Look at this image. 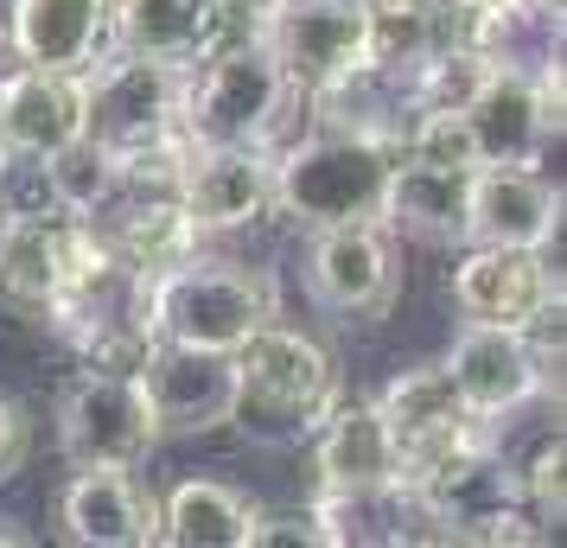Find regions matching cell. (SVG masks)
Here are the masks:
<instances>
[{"instance_id": "6da1fadb", "label": "cell", "mask_w": 567, "mask_h": 548, "mask_svg": "<svg viewBox=\"0 0 567 548\" xmlns=\"http://www.w3.org/2000/svg\"><path fill=\"white\" fill-rule=\"evenodd\" d=\"M293 115H307V96L287 83V71L256 32L224 39L210 58L185 71V147H281Z\"/></svg>"}, {"instance_id": "7a4b0ae2", "label": "cell", "mask_w": 567, "mask_h": 548, "mask_svg": "<svg viewBox=\"0 0 567 548\" xmlns=\"http://www.w3.org/2000/svg\"><path fill=\"white\" fill-rule=\"evenodd\" d=\"M268 319H281V288H275L268 268L192 249L173 268L147 275V339L230 358L236 344Z\"/></svg>"}, {"instance_id": "3957f363", "label": "cell", "mask_w": 567, "mask_h": 548, "mask_svg": "<svg viewBox=\"0 0 567 548\" xmlns=\"http://www.w3.org/2000/svg\"><path fill=\"white\" fill-rule=\"evenodd\" d=\"M395 147L358 128H326L312 122L307 134H287L275 147V210L332 230V224H377L383 217V185Z\"/></svg>"}, {"instance_id": "277c9868", "label": "cell", "mask_w": 567, "mask_h": 548, "mask_svg": "<svg viewBox=\"0 0 567 548\" xmlns=\"http://www.w3.org/2000/svg\"><path fill=\"white\" fill-rule=\"evenodd\" d=\"M395 497H402V542H409V523H427L421 529L427 542H542L536 517L523 510V478L516 466H504L491 434L460 446L446 466H434L414 492Z\"/></svg>"}, {"instance_id": "5b68a950", "label": "cell", "mask_w": 567, "mask_h": 548, "mask_svg": "<svg viewBox=\"0 0 567 548\" xmlns=\"http://www.w3.org/2000/svg\"><path fill=\"white\" fill-rule=\"evenodd\" d=\"M230 364H236V421H256L261 434H312L319 415L344 395L338 358L319 339L281 325V319L256 325L230 351Z\"/></svg>"}, {"instance_id": "8992f818", "label": "cell", "mask_w": 567, "mask_h": 548, "mask_svg": "<svg viewBox=\"0 0 567 548\" xmlns=\"http://www.w3.org/2000/svg\"><path fill=\"white\" fill-rule=\"evenodd\" d=\"M179 103H185V64L109 45L83 71V134L109 147L115 159L154 154L159 141L179 134Z\"/></svg>"}, {"instance_id": "52a82bcc", "label": "cell", "mask_w": 567, "mask_h": 548, "mask_svg": "<svg viewBox=\"0 0 567 548\" xmlns=\"http://www.w3.org/2000/svg\"><path fill=\"white\" fill-rule=\"evenodd\" d=\"M300 96L338 90L370 71V7L363 0H268L249 20Z\"/></svg>"}, {"instance_id": "ba28073f", "label": "cell", "mask_w": 567, "mask_h": 548, "mask_svg": "<svg viewBox=\"0 0 567 548\" xmlns=\"http://www.w3.org/2000/svg\"><path fill=\"white\" fill-rule=\"evenodd\" d=\"M58 453L64 466H147L159 446L154 409L141 395L134 370H96L83 364L58 390Z\"/></svg>"}, {"instance_id": "9c48e42d", "label": "cell", "mask_w": 567, "mask_h": 548, "mask_svg": "<svg viewBox=\"0 0 567 548\" xmlns=\"http://www.w3.org/2000/svg\"><path fill=\"white\" fill-rule=\"evenodd\" d=\"M377 421L395 453V492H414L434 466H446L460 446H472L478 434H491L485 421L460 402V390L446 383L440 364H414L402 376H389L377 395Z\"/></svg>"}, {"instance_id": "30bf717a", "label": "cell", "mask_w": 567, "mask_h": 548, "mask_svg": "<svg viewBox=\"0 0 567 548\" xmlns=\"http://www.w3.org/2000/svg\"><path fill=\"white\" fill-rule=\"evenodd\" d=\"M300 288L338 325H377V319H389L395 300H402V268H395L389 230L383 224H332V230H312L307 261H300Z\"/></svg>"}, {"instance_id": "8fae6325", "label": "cell", "mask_w": 567, "mask_h": 548, "mask_svg": "<svg viewBox=\"0 0 567 548\" xmlns=\"http://www.w3.org/2000/svg\"><path fill=\"white\" fill-rule=\"evenodd\" d=\"M134 376H141V395L154 409L159 441H192V434H217L236 421V364L224 351L154 339L141 351Z\"/></svg>"}, {"instance_id": "7c38bea8", "label": "cell", "mask_w": 567, "mask_h": 548, "mask_svg": "<svg viewBox=\"0 0 567 548\" xmlns=\"http://www.w3.org/2000/svg\"><path fill=\"white\" fill-rule=\"evenodd\" d=\"M446 293L472 325H529L542 307H561V261L548 249H485L460 242Z\"/></svg>"}, {"instance_id": "4fadbf2b", "label": "cell", "mask_w": 567, "mask_h": 548, "mask_svg": "<svg viewBox=\"0 0 567 548\" xmlns=\"http://www.w3.org/2000/svg\"><path fill=\"white\" fill-rule=\"evenodd\" d=\"M173 192L198 236L249 230L275 210V147H185Z\"/></svg>"}, {"instance_id": "5bb4252c", "label": "cell", "mask_w": 567, "mask_h": 548, "mask_svg": "<svg viewBox=\"0 0 567 548\" xmlns=\"http://www.w3.org/2000/svg\"><path fill=\"white\" fill-rule=\"evenodd\" d=\"M440 370H446V383L460 390V402L485 427H497L516 409H529L536 395H555L536 364V351H529V339H523V325H472L465 319L453 351L440 358Z\"/></svg>"}, {"instance_id": "9a60e30c", "label": "cell", "mask_w": 567, "mask_h": 548, "mask_svg": "<svg viewBox=\"0 0 567 548\" xmlns=\"http://www.w3.org/2000/svg\"><path fill=\"white\" fill-rule=\"evenodd\" d=\"M58 536L78 548H154L159 497L134 466H71V485L58 492Z\"/></svg>"}, {"instance_id": "2e32d148", "label": "cell", "mask_w": 567, "mask_h": 548, "mask_svg": "<svg viewBox=\"0 0 567 548\" xmlns=\"http://www.w3.org/2000/svg\"><path fill=\"white\" fill-rule=\"evenodd\" d=\"M465 242L555 249L561 242V185L536 166H478L472 198H465Z\"/></svg>"}, {"instance_id": "e0dca14e", "label": "cell", "mask_w": 567, "mask_h": 548, "mask_svg": "<svg viewBox=\"0 0 567 548\" xmlns=\"http://www.w3.org/2000/svg\"><path fill=\"white\" fill-rule=\"evenodd\" d=\"M312 492L326 497H377L395 492V453L377 421V402L338 395L312 427Z\"/></svg>"}, {"instance_id": "ac0fdd59", "label": "cell", "mask_w": 567, "mask_h": 548, "mask_svg": "<svg viewBox=\"0 0 567 548\" xmlns=\"http://www.w3.org/2000/svg\"><path fill=\"white\" fill-rule=\"evenodd\" d=\"M465 198H472V173L460 166H434L421 154L389 159V185H383V224L389 236H409L421 249H460L465 242Z\"/></svg>"}, {"instance_id": "d6986e66", "label": "cell", "mask_w": 567, "mask_h": 548, "mask_svg": "<svg viewBox=\"0 0 567 548\" xmlns=\"http://www.w3.org/2000/svg\"><path fill=\"white\" fill-rule=\"evenodd\" d=\"M83 134V71L20 64L0 77V147L7 159H45Z\"/></svg>"}, {"instance_id": "ffe728a7", "label": "cell", "mask_w": 567, "mask_h": 548, "mask_svg": "<svg viewBox=\"0 0 567 548\" xmlns=\"http://www.w3.org/2000/svg\"><path fill=\"white\" fill-rule=\"evenodd\" d=\"M230 39L224 0H109V45L166 64H198Z\"/></svg>"}, {"instance_id": "44dd1931", "label": "cell", "mask_w": 567, "mask_h": 548, "mask_svg": "<svg viewBox=\"0 0 567 548\" xmlns=\"http://www.w3.org/2000/svg\"><path fill=\"white\" fill-rule=\"evenodd\" d=\"M7 45L39 71H90L109 52V0H13Z\"/></svg>"}, {"instance_id": "7402d4cb", "label": "cell", "mask_w": 567, "mask_h": 548, "mask_svg": "<svg viewBox=\"0 0 567 548\" xmlns=\"http://www.w3.org/2000/svg\"><path fill=\"white\" fill-rule=\"evenodd\" d=\"M64 242H71V217L52 205L7 217V236H0V307L7 313L45 325L64 288Z\"/></svg>"}, {"instance_id": "603a6c76", "label": "cell", "mask_w": 567, "mask_h": 548, "mask_svg": "<svg viewBox=\"0 0 567 548\" xmlns=\"http://www.w3.org/2000/svg\"><path fill=\"white\" fill-rule=\"evenodd\" d=\"M261 504L224 478H179L159 497V542L173 548H249Z\"/></svg>"}, {"instance_id": "cb8c5ba5", "label": "cell", "mask_w": 567, "mask_h": 548, "mask_svg": "<svg viewBox=\"0 0 567 548\" xmlns=\"http://www.w3.org/2000/svg\"><path fill=\"white\" fill-rule=\"evenodd\" d=\"M32 166H39V179H45V205L64 210V217H96V210L122 192V159L109 154V147H96L90 134L64 141L58 154L32 159Z\"/></svg>"}, {"instance_id": "d4e9b609", "label": "cell", "mask_w": 567, "mask_h": 548, "mask_svg": "<svg viewBox=\"0 0 567 548\" xmlns=\"http://www.w3.org/2000/svg\"><path fill=\"white\" fill-rule=\"evenodd\" d=\"M363 7H370V71L389 83H409V71L440 45L434 0H363Z\"/></svg>"}, {"instance_id": "484cf974", "label": "cell", "mask_w": 567, "mask_h": 548, "mask_svg": "<svg viewBox=\"0 0 567 548\" xmlns=\"http://www.w3.org/2000/svg\"><path fill=\"white\" fill-rule=\"evenodd\" d=\"M491 71H497V58L472 52V45H446V39H440L434 52L409 71L402 96H409V108H460V115H465V103L485 90Z\"/></svg>"}, {"instance_id": "4316f807", "label": "cell", "mask_w": 567, "mask_h": 548, "mask_svg": "<svg viewBox=\"0 0 567 548\" xmlns=\"http://www.w3.org/2000/svg\"><path fill=\"white\" fill-rule=\"evenodd\" d=\"M516 478H523V510L536 517L542 536H555L561 517H567V441H561V421L536 441V453L516 466Z\"/></svg>"}, {"instance_id": "83f0119b", "label": "cell", "mask_w": 567, "mask_h": 548, "mask_svg": "<svg viewBox=\"0 0 567 548\" xmlns=\"http://www.w3.org/2000/svg\"><path fill=\"white\" fill-rule=\"evenodd\" d=\"M32 459V415L27 402H13V395H0V485H13Z\"/></svg>"}, {"instance_id": "f1b7e54d", "label": "cell", "mask_w": 567, "mask_h": 548, "mask_svg": "<svg viewBox=\"0 0 567 548\" xmlns=\"http://www.w3.org/2000/svg\"><path fill=\"white\" fill-rule=\"evenodd\" d=\"M249 548H326V529H319L312 510H287V517H268L261 510Z\"/></svg>"}, {"instance_id": "f546056e", "label": "cell", "mask_w": 567, "mask_h": 548, "mask_svg": "<svg viewBox=\"0 0 567 548\" xmlns=\"http://www.w3.org/2000/svg\"><path fill=\"white\" fill-rule=\"evenodd\" d=\"M0 548H27V529L13 517H0Z\"/></svg>"}, {"instance_id": "4dcf8cb0", "label": "cell", "mask_w": 567, "mask_h": 548, "mask_svg": "<svg viewBox=\"0 0 567 548\" xmlns=\"http://www.w3.org/2000/svg\"><path fill=\"white\" fill-rule=\"evenodd\" d=\"M224 7H230V13H249V20H256V13L268 7V0H224Z\"/></svg>"}, {"instance_id": "1f68e13d", "label": "cell", "mask_w": 567, "mask_h": 548, "mask_svg": "<svg viewBox=\"0 0 567 548\" xmlns=\"http://www.w3.org/2000/svg\"><path fill=\"white\" fill-rule=\"evenodd\" d=\"M516 7H536V13H561V0H516Z\"/></svg>"}, {"instance_id": "d6a6232c", "label": "cell", "mask_w": 567, "mask_h": 548, "mask_svg": "<svg viewBox=\"0 0 567 548\" xmlns=\"http://www.w3.org/2000/svg\"><path fill=\"white\" fill-rule=\"evenodd\" d=\"M7 173H13V159H7V147H0V179H7Z\"/></svg>"}, {"instance_id": "836d02e7", "label": "cell", "mask_w": 567, "mask_h": 548, "mask_svg": "<svg viewBox=\"0 0 567 548\" xmlns=\"http://www.w3.org/2000/svg\"><path fill=\"white\" fill-rule=\"evenodd\" d=\"M7 217H13V210H7V205H0V236H7Z\"/></svg>"}]
</instances>
